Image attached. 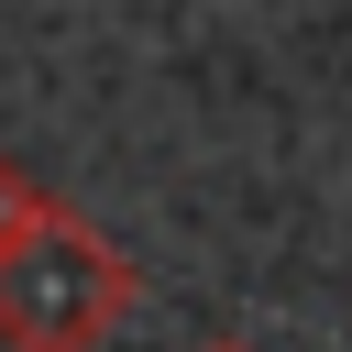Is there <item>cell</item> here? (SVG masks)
Masks as SVG:
<instances>
[{"instance_id": "6da1fadb", "label": "cell", "mask_w": 352, "mask_h": 352, "mask_svg": "<svg viewBox=\"0 0 352 352\" xmlns=\"http://www.w3.org/2000/svg\"><path fill=\"white\" fill-rule=\"evenodd\" d=\"M121 286H132V275H121L99 242H55V253H44V231H33V242L0 253V319H11L22 352H77V341L121 308Z\"/></svg>"}]
</instances>
